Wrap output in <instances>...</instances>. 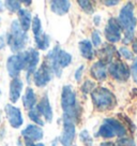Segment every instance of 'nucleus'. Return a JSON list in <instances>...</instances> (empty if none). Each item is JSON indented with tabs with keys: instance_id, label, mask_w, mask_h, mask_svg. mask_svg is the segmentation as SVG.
I'll return each instance as SVG.
<instances>
[{
	"instance_id": "10",
	"label": "nucleus",
	"mask_w": 137,
	"mask_h": 146,
	"mask_svg": "<svg viewBox=\"0 0 137 146\" xmlns=\"http://www.w3.org/2000/svg\"><path fill=\"white\" fill-rule=\"evenodd\" d=\"M76 128L75 123L71 120L63 119V128H62V133L58 139L60 141V144L62 146H72L75 137Z\"/></svg>"
},
{
	"instance_id": "26",
	"label": "nucleus",
	"mask_w": 137,
	"mask_h": 146,
	"mask_svg": "<svg viewBox=\"0 0 137 146\" xmlns=\"http://www.w3.org/2000/svg\"><path fill=\"white\" fill-rule=\"evenodd\" d=\"M79 7L82 8V10L87 14H93L94 13V7L91 1H88V0H79L77 1Z\"/></svg>"
},
{
	"instance_id": "8",
	"label": "nucleus",
	"mask_w": 137,
	"mask_h": 146,
	"mask_svg": "<svg viewBox=\"0 0 137 146\" xmlns=\"http://www.w3.org/2000/svg\"><path fill=\"white\" fill-rule=\"evenodd\" d=\"M25 55H26V67H25L26 78L28 82H30V78L36 72L39 61H40V53L36 48L30 47L27 50H25Z\"/></svg>"
},
{
	"instance_id": "7",
	"label": "nucleus",
	"mask_w": 137,
	"mask_h": 146,
	"mask_svg": "<svg viewBox=\"0 0 137 146\" xmlns=\"http://www.w3.org/2000/svg\"><path fill=\"white\" fill-rule=\"evenodd\" d=\"M108 73L110 74L111 78L117 80V81H120V82L128 81L130 75H131L130 68L128 67V64L120 61V60H114L111 64H109Z\"/></svg>"
},
{
	"instance_id": "9",
	"label": "nucleus",
	"mask_w": 137,
	"mask_h": 146,
	"mask_svg": "<svg viewBox=\"0 0 137 146\" xmlns=\"http://www.w3.org/2000/svg\"><path fill=\"white\" fill-rule=\"evenodd\" d=\"M32 76H33V83L36 84V86L42 88V87H45L50 82V80L53 78V72L48 67V64H46V61H44L40 66V68L36 70Z\"/></svg>"
},
{
	"instance_id": "5",
	"label": "nucleus",
	"mask_w": 137,
	"mask_h": 146,
	"mask_svg": "<svg viewBox=\"0 0 137 146\" xmlns=\"http://www.w3.org/2000/svg\"><path fill=\"white\" fill-rule=\"evenodd\" d=\"M126 132L128 130L125 125L120 120L116 118H105L97 131V135L104 139H111L115 137H122L126 135Z\"/></svg>"
},
{
	"instance_id": "19",
	"label": "nucleus",
	"mask_w": 137,
	"mask_h": 146,
	"mask_svg": "<svg viewBox=\"0 0 137 146\" xmlns=\"http://www.w3.org/2000/svg\"><path fill=\"white\" fill-rule=\"evenodd\" d=\"M17 15H18L19 26L24 31L27 32L30 29V25L32 23V16L30 11H28L27 9H20L17 12Z\"/></svg>"
},
{
	"instance_id": "25",
	"label": "nucleus",
	"mask_w": 137,
	"mask_h": 146,
	"mask_svg": "<svg viewBox=\"0 0 137 146\" xmlns=\"http://www.w3.org/2000/svg\"><path fill=\"white\" fill-rule=\"evenodd\" d=\"M31 29L33 32V36H39L43 33V28H42V23L41 19L39 18V16H34L32 18V23H31Z\"/></svg>"
},
{
	"instance_id": "15",
	"label": "nucleus",
	"mask_w": 137,
	"mask_h": 146,
	"mask_svg": "<svg viewBox=\"0 0 137 146\" xmlns=\"http://www.w3.org/2000/svg\"><path fill=\"white\" fill-rule=\"evenodd\" d=\"M97 54L100 56V61L104 62L105 64H111L114 61L116 55H117V50L113 44L106 43L102 46V48L99 50Z\"/></svg>"
},
{
	"instance_id": "34",
	"label": "nucleus",
	"mask_w": 137,
	"mask_h": 146,
	"mask_svg": "<svg viewBox=\"0 0 137 146\" xmlns=\"http://www.w3.org/2000/svg\"><path fill=\"white\" fill-rule=\"evenodd\" d=\"M131 70H132V75L134 80L136 81L137 78V57H135L134 59H133V64H132V67H131Z\"/></svg>"
},
{
	"instance_id": "18",
	"label": "nucleus",
	"mask_w": 137,
	"mask_h": 146,
	"mask_svg": "<svg viewBox=\"0 0 137 146\" xmlns=\"http://www.w3.org/2000/svg\"><path fill=\"white\" fill-rule=\"evenodd\" d=\"M71 8V2L68 0H53L50 1V10L55 14L62 16L68 12Z\"/></svg>"
},
{
	"instance_id": "36",
	"label": "nucleus",
	"mask_w": 137,
	"mask_h": 146,
	"mask_svg": "<svg viewBox=\"0 0 137 146\" xmlns=\"http://www.w3.org/2000/svg\"><path fill=\"white\" fill-rule=\"evenodd\" d=\"M5 44H7V40H5V36H0V50L5 48Z\"/></svg>"
},
{
	"instance_id": "41",
	"label": "nucleus",
	"mask_w": 137,
	"mask_h": 146,
	"mask_svg": "<svg viewBox=\"0 0 137 146\" xmlns=\"http://www.w3.org/2000/svg\"><path fill=\"white\" fill-rule=\"evenodd\" d=\"M36 146H45L43 143H38V144H36Z\"/></svg>"
},
{
	"instance_id": "11",
	"label": "nucleus",
	"mask_w": 137,
	"mask_h": 146,
	"mask_svg": "<svg viewBox=\"0 0 137 146\" xmlns=\"http://www.w3.org/2000/svg\"><path fill=\"white\" fill-rule=\"evenodd\" d=\"M122 29L118 24L116 18H109L108 23L105 27V38L109 43H117L121 40Z\"/></svg>"
},
{
	"instance_id": "21",
	"label": "nucleus",
	"mask_w": 137,
	"mask_h": 146,
	"mask_svg": "<svg viewBox=\"0 0 137 146\" xmlns=\"http://www.w3.org/2000/svg\"><path fill=\"white\" fill-rule=\"evenodd\" d=\"M23 105L26 110H32L37 104V96L31 87H28L23 96Z\"/></svg>"
},
{
	"instance_id": "13",
	"label": "nucleus",
	"mask_w": 137,
	"mask_h": 146,
	"mask_svg": "<svg viewBox=\"0 0 137 146\" xmlns=\"http://www.w3.org/2000/svg\"><path fill=\"white\" fill-rule=\"evenodd\" d=\"M36 109L39 111V113L42 115V117H44L47 123H51L53 117H54V113H53V109H51V105H50L49 99L47 95L41 98V100L39 101V103L37 104Z\"/></svg>"
},
{
	"instance_id": "17",
	"label": "nucleus",
	"mask_w": 137,
	"mask_h": 146,
	"mask_svg": "<svg viewBox=\"0 0 137 146\" xmlns=\"http://www.w3.org/2000/svg\"><path fill=\"white\" fill-rule=\"evenodd\" d=\"M90 73H91V76L94 80L102 82V81H105L107 78V68H106V64L104 62H102L100 60L96 61L94 64H92L91 69H90Z\"/></svg>"
},
{
	"instance_id": "14",
	"label": "nucleus",
	"mask_w": 137,
	"mask_h": 146,
	"mask_svg": "<svg viewBox=\"0 0 137 146\" xmlns=\"http://www.w3.org/2000/svg\"><path fill=\"white\" fill-rule=\"evenodd\" d=\"M43 130L41 127H39L37 125H28L27 127L22 131V135L25 140L31 142L41 141L43 139Z\"/></svg>"
},
{
	"instance_id": "42",
	"label": "nucleus",
	"mask_w": 137,
	"mask_h": 146,
	"mask_svg": "<svg viewBox=\"0 0 137 146\" xmlns=\"http://www.w3.org/2000/svg\"><path fill=\"white\" fill-rule=\"evenodd\" d=\"M136 83H137V78H136Z\"/></svg>"
},
{
	"instance_id": "1",
	"label": "nucleus",
	"mask_w": 137,
	"mask_h": 146,
	"mask_svg": "<svg viewBox=\"0 0 137 146\" xmlns=\"http://www.w3.org/2000/svg\"><path fill=\"white\" fill-rule=\"evenodd\" d=\"M61 108L63 111V119H68L76 123L82 116V109L77 102V97L71 85L62 87L61 91Z\"/></svg>"
},
{
	"instance_id": "12",
	"label": "nucleus",
	"mask_w": 137,
	"mask_h": 146,
	"mask_svg": "<svg viewBox=\"0 0 137 146\" xmlns=\"http://www.w3.org/2000/svg\"><path fill=\"white\" fill-rule=\"evenodd\" d=\"M5 112L7 119L11 125V127L14 129H18L22 127V125L24 123V118L23 114L18 108L14 106L13 104H7L5 108Z\"/></svg>"
},
{
	"instance_id": "24",
	"label": "nucleus",
	"mask_w": 137,
	"mask_h": 146,
	"mask_svg": "<svg viewBox=\"0 0 137 146\" xmlns=\"http://www.w3.org/2000/svg\"><path fill=\"white\" fill-rule=\"evenodd\" d=\"M28 116H29V118L31 119L32 121L36 123L37 126H39V127H42V126L45 125V121L42 119V115L39 113V111H38L36 108H33V109L30 110V111L28 112Z\"/></svg>"
},
{
	"instance_id": "39",
	"label": "nucleus",
	"mask_w": 137,
	"mask_h": 146,
	"mask_svg": "<svg viewBox=\"0 0 137 146\" xmlns=\"http://www.w3.org/2000/svg\"><path fill=\"white\" fill-rule=\"evenodd\" d=\"M100 146H115V144L113 142H103V143H101Z\"/></svg>"
},
{
	"instance_id": "37",
	"label": "nucleus",
	"mask_w": 137,
	"mask_h": 146,
	"mask_svg": "<svg viewBox=\"0 0 137 146\" xmlns=\"http://www.w3.org/2000/svg\"><path fill=\"white\" fill-rule=\"evenodd\" d=\"M132 48H133V52L137 54V39H135L134 41L132 42Z\"/></svg>"
},
{
	"instance_id": "31",
	"label": "nucleus",
	"mask_w": 137,
	"mask_h": 146,
	"mask_svg": "<svg viewBox=\"0 0 137 146\" xmlns=\"http://www.w3.org/2000/svg\"><path fill=\"white\" fill-rule=\"evenodd\" d=\"M119 54L121 57L125 58L126 60H133L134 59V54L132 50H130L126 46H121L119 48Z\"/></svg>"
},
{
	"instance_id": "4",
	"label": "nucleus",
	"mask_w": 137,
	"mask_h": 146,
	"mask_svg": "<svg viewBox=\"0 0 137 146\" xmlns=\"http://www.w3.org/2000/svg\"><path fill=\"white\" fill-rule=\"evenodd\" d=\"M92 103L97 111H110L117 105V98L105 87H96L91 92Z\"/></svg>"
},
{
	"instance_id": "43",
	"label": "nucleus",
	"mask_w": 137,
	"mask_h": 146,
	"mask_svg": "<svg viewBox=\"0 0 137 146\" xmlns=\"http://www.w3.org/2000/svg\"><path fill=\"white\" fill-rule=\"evenodd\" d=\"M5 146H7V145H5Z\"/></svg>"
},
{
	"instance_id": "23",
	"label": "nucleus",
	"mask_w": 137,
	"mask_h": 146,
	"mask_svg": "<svg viewBox=\"0 0 137 146\" xmlns=\"http://www.w3.org/2000/svg\"><path fill=\"white\" fill-rule=\"evenodd\" d=\"M34 42H36V45L38 48L41 50H46L49 47L50 44L49 36H47L45 32H43L41 36H34Z\"/></svg>"
},
{
	"instance_id": "30",
	"label": "nucleus",
	"mask_w": 137,
	"mask_h": 146,
	"mask_svg": "<svg viewBox=\"0 0 137 146\" xmlns=\"http://www.w3.org/2000/svg\"><path fill=\"white\" fill-rule=\"evenodd\" d=\"M94 89H96V83L93 81L87 80V81H85V83H82V91L84 94H91Z\"/></svg>"
},
{
	"instance_id": "33",
	"label": "nucleus",
	"mask_w": 137,
	"mask_h": 146,
	"mask_svg": "<svg viewBox=\"0 0 137 146\" xmlns=\"http://www.w3.org/2000/svg\"><path fill=\"white\" fill-rule=\"evenodd\" d=\"M84 69H85V66H84V64H82V66H79V67L77 68V70L75 71V74H74V78H75V80H76L77 82H79V81L82 80V72H84Z\"/></svg>"
},
{
	"instance_id": "20",
	"label": "nucleus",
	"mask_w": 137,
	"mask_h": 146,
	"mask_svg": "<svg viewBox=\"0 0 137 146\" xmlns=\"http://www.w3.org/2000/svg\"><path fill=\"white\" fill-rule=\"evenodd\" d=\"M78 46H79V52L82 56L85 58V59L91 60L93 59L94 57V50H93V45L90 40H82V41L78 43Z\"/></svg>"
},
{
	"instance_id": "2",
	"label": "nucleus",
	"mask_w": 137,
	"mask_h": 146,
	"mask_svg": "<svg viewBox=\"0 0 137 146\" xmlns=\"http://www.w3.org/2000/svg\"><path fill=\"white\" fill-rule=\"evenodd\" d=\"M118 24L124 32L123 43L128 44L134 40L135 28H136V18L134 16V3L128 2L120 10L119 16L117 18Z\"/></svg>"
},
{
	"instance_id": "27",
	"label": "nucleus",
	"mask_w": 137,
	"mask_h": 146,
	"mask_svg": "<svg viewBox=\"0 0 137 146\" xmlns=\"http://www.w3.org/2000/svg\"><path fill=\"white\" fill-rule=\"evenodd\" d=\"M20 5L22 2L20 1H15V0H7L5 2V7L9 10L10 12H18L19 10L22 9L20 8Z\"/></svg>"
},
{
	"instance_id": "29",
	"label": "nucleus",
	"mask_w": 137,
	"mask_h": 146,
	"mask_svg": "<svg viewBox=\"0 0 137 146\" xmlns=\"http://www.w3.org/2000/svg\"><path fill=\"white\" fill-rule=\"evenodd\" d=\"M115 146H136V143L131 137H119L118 140L116 141Z\"/></svg>"
},
{
	"instance_id": "40",
	"label": "nucleus",
	"mask_w": 137,
	"mask_h": 146,
	"mask_svg": "<svg viewBox=\"0 0 137 146\" xmlns=\"http://www.w3.org/2000/svg\"><path fill=\"white\" fill-rule=\"evenodd\" d=\"M22 3H24V5H27V7L29 5H31V1H22Z\"/></svg>"
},
{
	"instance_id": "6",
	"label": "nucleus",
	"mask_w": 137,
	"mask_h": 146,
	"mask_svg": "<svg viewBox=\"0 0 137 146\" xmlns=\"http://www.w3.org/2000/svg\"><path fill=\"white\" fill-rule=\"evenodd\" d=\"M26 67V55L25 50L22 53H17L12 56H10L7 61V69L9 75L12 78H18L20 72L25 70Z\"/></svg>"
},
{
	"instance_id": "35",
	"label": "nucleus",
	"mask_w": 137,
	"mask_h": 146,
	"mask_svg": "<svg viewBox=\"0 0 137 146\" xmlns=\"http://www.w3.org/2000/svg\"><path fill=\"white\" fill-rule=\"evenodd\" d=\"M103 3H104L106 7H114V5H118L119 0H106V1H103Z\"/></svg>"
},
{
	"instance_id": "38",
	"label": "nucleus",
	"mask_w": 137,
	"mask_h": 146,
	"mask_svg": "<svg viewBox=\"0 0 137 146\" xmlns=\"http://www.w3.org/2000/svg\"><path fill=\"white\" fill-rule=\"evenodd\" d=\"M93 22H94V25H96V26H99V25H100V22H101L100 15H96V17H94V21H93Z\"/></svg>"
},
{
	"instance_id": "22",
	"label": "nucleus",
	"mask_w": 137,
	"mask_h": 146,
	"mask_svg": "<svg viewBox=\"0 0 137 146\" xmlns=\"http://www.w3.org/2000/svg\"><path fill=\"white\" fill-rule=\"evenodd\" d=\"M57 61H58V64L61 69L67 68L72 62V55L60 48L58 54H57Z\"/></svg>"
},
{
	"instance_id": "3",
	"label": "nucleus",
	"mask_w": 137,
	"mask_h": 146,
	"mask_svg": "<svg viewBox=\"0 0 137 146\" xmlns=\"http://www.w3.org/2000/svg\"><path fill=\"white\" fill-rule=\"evenodd\" d=\"M5 40L11 50L15 54H17V53L24 52V48L27 45L29 38H28L27 32H25L20 28L18 21L15 19L11 24V28H10V31L5 36Z\"/></svg>"
},
{
	"instance_id": "16",
	"label": "nucleus",
	"mask_w": 137,
	"mask_h": 146,
	"mask_svg": "<svg viewBox=\"0 0 137 146\" xmlns=\"http://www.w3.org/2000/svg\"><path fill=\"white\" fill-rule=\"evenodd\" d=\"M24 88V83L19 78H12L10 83V92L9 97L12 103H16L22 96V91Z\"/></svg>"
},
{
	"instance_id": "28",
	"label": "nucleus",
	"mask_w": 137,
	"mask_h": 146,
	"mask_svg": "<svg viewBox=\"0 0 137 146\" xmlns=\"http://www.w3.org/2000/svg\"><path fill=\"white\" fill-rule=\"evenodd\" d=\"M79 139L85 146H93V140H92L90 133L88 132V130H82L79 134Z\"/></svg>"
},
{
	"instance_id": "32",
	"label": "nucleus",
	"mask_w": 137,
	"mask_h": 146,
	"mask_svg": "<svg viewBox=\"0 0 137 146\" xmlns=\"http://www.w3.org/2000/svg\"><path fill=\"white\" fill-rule=\"evenodd\" d=\"M91 43L92 45H94L96 47H99V46L102 44V41H101V35L97 30H94L91 35Z\"/></svg>"
}]
</instances>
